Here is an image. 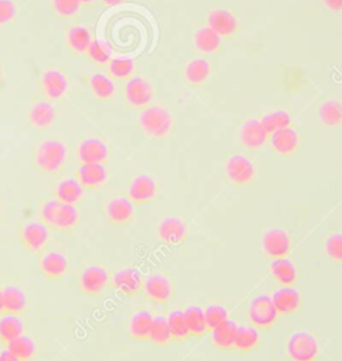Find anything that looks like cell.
Listing matches in <instances>:
<instances>
[{
	"label": "cell",
	"instance_id": "1",
	"mask_svg": "<svg viewBox=\"0 0 342 361\" xmlns=\"http://www.w3.org/2000/svg\"><path fill=\"white\" fill-rule=\"evenodd\" d=\"M70 157L68 145L61 138H49L39 143L32 154L34 168L46 173L58 176L63 171Z\"/></svg>",
	"mask_w": 342,
	"mask_h": 361
},
{
	"label": "cell",
	"instance_id": "2",
	"mask_svg": "<svg viewBox=\"0 0 342 361\" xmlns=\"http://www.w3.org/2000/svg\"><path fill=\"white\" fill-rule=\"evenodd\" d=\"M288 355L293 361H318L321 348L317 337L307 331H297L288 340Z\"/></svg>",
	"mask_w": 342,
	"mask_h": 361
},
{
	"label": "cell",
	"instance_id": "3",
	"mask_svg": "<svg viewBox=\"0 0 342 361\" xmlns=\"http://www.w3.org/2000/svg\"><path fill=\"white\" fill-rule=\"evenodd\" d=\"M281 314L269 295L254 297L249 305V323L258 329H270L279 323Z\"/></svg>",
	"mask_w": 342,
	"mask_h": 361
},
{
	"label": "cell",
	"instance_id": "4",
	"mask_svg": "<svg viewBox=\"0 0 342 361\" xmlns=\"http://www.w3.org/2000/svg\"><path fill=\"white\" fill-rule=\"evenodd\" d=\"M39 85L43 97L51 102L61 101L70 89L67 73L58 67L46 68L40 75Z\"/></svg>",
	"mask_w": 342,
	"mask_h": 361
},
{
	"label": "cell",
	"instance_id": "5",
	"mask_svg": "<svg viewBox=\"0 0 342 361\" xmlns=\"http://www.w3.org/2000/svg\"><path fill=\"white\" fill-rule=\"evenodd\" d=\"M111 284V276L102 265H89L79 276V288L83 295L98 297Z\"/></svg>",
	"mask_w": 342,
	"mask_h": 361
},
{
	"label": "cell",
	"instance_id": "6",
	"mask_svg": "<svg viewBox=\"0 0 342 361\" xmlns=\"http://www.w3.org/2000/svg\"><path fill=\"white\" fill-rule=\"evenodd\" d=\"M189 234L186 221L179 216H167L158 225V237L164 245L178 247L182 245Z\"/></svg>",
	"mask_w": 342,
	"mask_h": 361
},
{
	"label": "cell",
	"instance_id": "7",
	"mask_svg": "<svg viewBox=\"0 0 342 361\" xmlns=\"http://www.w3.org/2000/svg\"><path fill=\"white\" fill-rule=\"evenodd\" d=\"M58 118V111L54 104L43 98L35 99L27 114V122L30 129L37 131H46L54 126Z\"/></svg>",
	"mask_w": 342,
	"mask_h": 361
},
{
	"label": "cell",
	"instance_id": "8",
	"mask_svg": "<svg viewBox=\"0 0 342 361\" xmlns=\"http://www.w3.org/2000/svg\"><path fill=\"white\" fill-rule=\"evenodd\" d=\"M292 238L289 233L279 228H271L262 237L264 253L270 259L288 257L292 252Z\"/></svg>",
	"mask_w": 342,
	"mask_h": 361
},
{
	"label": "cell",
	"instance_id": "9",
	"mask_svg": "<svg viewBox=\"0 0 342 361\" xmlns=\"http://www.w3.org/2000/svg\"><path fill=\"white\" fill-rule=\"evenodd\" d=\"M143 277L135 268H122L111 277L115 292L123 297H135L143 290Z\"/></svg>",
	"mask_w": 342,
	"mask_h": 361
},
{
	"label": "cell",
	"instance_id": "10",
	"mask_svg": "<svg viewBox=\"0 0 342 361\" xmlns=\"http://www.w3.org/2000/svg\"><path fill=\"white\" fill-rule=\"evenodd\" d=\"M127 195L134 205H147L157 198L158 185L152 176L138 174L130 182Z\"/></svg>",
	"mask_w": 342,
	"mask_h": 361
},
{
	"label": "cell",
	"instance_id": "11",
	"mask_svg": "<svg viewBox=\"0 0 342 361\" xmlns=\"http://www.w3.org/2000/svg\"><path fill=\"white\" fill-rule=\"evenodd\" d=\"M76 154L80 164H106L111 157L110 146L99 137L83 140L78 146Z\"/></svg>",
	"mask_w": 342,
	"mask_h": 361
},
{
	"label": "cell",
	"instance_id": "12",
	"mask_svg": "<svg viewBox=\"0 0 342 361\" xmlns=\"http://www.w3.org/2000/svg\"><path fill=\"white\" fill-rule=\"evenodd\" d=\"M143 292L152 302L166 305L174 296V286L165 274L154 273L145 280Z\"/></svg>",
	"mask_w": 342,
	"mask_h": 361
},
{
	"label": "cell",
	"instance_id": "13",
	"mask_svg": "<svg viewBox=\"0 0 342 361\" xmlns=\"http://www.w3.org/2000/svg\"><path fill=\"white\" fill-rule=\"evenodd\" d=\"M140 123L147 134L152 137H162L171 129V116L165 109L152 106L140 114Z\"/></svg>",
	"mask_w": 342,
	"mask_h": 361
},
{
	"label": "cell",
	"instance_id": "14",
	"mask_svg": "<svg viewBox=\"0 0 342 361\" xmlns=\"http://www.w3.org/2000/svg\"><path fill=\"white\" fill-rule=\"evenodd\" d=\"M22 245L31 253H38L50 240V228L42 221H31L23 225L19 233Z\"/></svg>",
	"mask_w": 342,
	"mask_h": 361
},
{
	"label": "cell",
	"instance_id": "15",
	"mask_svg": "<svg viewBox=\"0 0 342 361\" xmlns=\"http://www.w3.org/2000/svg\"><path fill=\"white\" fill-rule=\"evenodd\" d=\"M225 174L231 183L245 186L253 180L255 170L253 164L246 157L233 154L228 157L225 164Z\"/></svg>",
	"mask_w": 342,
	"mask_h": 361
},
{
	"label": "cell",
	"instance_id": "16",
	"mask_svg": "<svg viewBox=\"0 0 342 361\" xmlns=\"http://www.w3.org/2000/svg\"><path fill=\"white\" fill-rule=\"evenodd\" d=\"M107 219L115 226H127L135 217V207L128 197H113L106 205Z\"/></svg>",
	"mask_w": 342,
	"mask_h": 361
},
{
	"label": "cell",
	"instance_id": "17",
	"mask_svg": "<svg viewBox=\"0 0 342 361\" xmlns=\"http://www.w3.org/2000/svg\"><path fill=\"white\" fill-rule=\"evenodd\" d=\"M39 269L47 280L58 281L68 273L70 262L64 253L59 250H52L40 258Z\"/></svg>",
	"mask_w": 342,
	"mask_h": 361
},
{
	"label": "cell",
	"instance_id": "18",
	"mask_svg": "<svg viewBox=\"0 0 342 361\" xmlns=\"http://www.w3.org/2000/svg\"><path fill=\"white\" fill-rule=\"evenodd\" d=\"M271 298L281 316L293 314L301 310L303 307V296L294 285L281 286L273 293Z\"/></svg>",
	"mask_w": 342,
	"mask_h": 361
},
{
	"label": "cell",
	"instance_id": "19",
	"mask_svg": "<svg viewBox=\"0 0 342 361\" xmlns=\"http://www.w3.org/2000/svg\"><path fill=\"white\" fill-rule=\"evenodd\" d=\"M76 180L85 190H95L109 178V171L104 164H80L76 169Z\"/></svg>",
	"mask_w": 342,
	"mask_h": 361
},
{
	"label": "cell",
	"instance_id": "20",
	"mask_svg": "<svg viewBox=\"0 0 342 361\" xmlns=\"http://www.w3.org/2000/svg\"><path fill=\"white\" fill-rule=\"evenodd\" d=\"M270 271H271L273 279L281 286H292V285L297 284L298 271H297V265L292 258L283 257L271 259Z\"/></svg>",
	"mask_w": 342,
	"mask_h": 361
},
{
	"label": "cell",
	"instance_id": "21",
	"mask_svg": "<svg viewBox=\"0 0 342 361\" xmlns=\"http://www.w3.org/2000/svg\"><path fill=\"white\" fill-rule=\"evenodd\" d=\"M152 316L149 310L134 312L128 322V336L134 341H149L152 331Z\"/></svg>",
	"mask_w": 342,
	"mask_h": 361
},
{
	"label": "cell",
	"instance_id": "22",
	"mask_svg": "<svg viewBox=\"0 0 342 361\" xmlns=\"http://www.w3.org/2000/svg\"><path fill=\"white\" fill-rule=\"evenodd\" d=\"M125 94L128 104L137 107H145L152 102V87L143 78H131L127 82Z\"/></svg>",
	"mask_w": 342,
	"mask_h": 361
},
{
	"label": "cell",
	"instance_id": "23",
	"mask_svg": "<svg viewBox=\"0 0 342 361\" xmlns=\"http://www.w3.org/2000/svg\"><path fill=\"white\" fill-rule=\"evenodd\" d=\"M85 192L86 190L79 183V180H76L75 177H70V178H64L56 185L54 197L62 204L76 205L83 200Z\"/></svg>",
	"mask_w": 342,
	"mask_h": 361
},
{
	"label": "cell",
	"instance_id": "24",
	"mask_svg": "<svg viewBox=\"0 0 342 361\" xmlns=\"http://www.w3.org/2000/svg\"><path fill=\"white\" fill-rule=\"evenodd\" d=\"M261 336L259 329L254 325H238L236 341H234V350H237L241 355L250 353L259 347Z\"/></svg>",
	"mask_w": 342,
	"mask_h": 361
},
{
	"label": "cell",
	"instance_id": "25",
	"mask_svg": "<svg viewBox=\"0 0 342 361\" xmlns=\"http://www.w3.org/2000/svg\"><path fill=\"white\" fill-rule=\"evenodd\" d=\"M1 293H3L6 313L18 314V316L25 313L28 305V300L25 290L20 286L7 285L1 289Z\"/></svg>",
	"mask_w": 342,
	"mask_h": 361
},
{
	"label": "cell",
	"instance_id": "26",
	"mask_svg": "<svg viewBox=\"0 0 342 361\" xmlns=\"http://www.w3.org/2000/svg\"><path fill=\"white\" fill-rule=\"evenodd\" d=\"M25 334V323L20 316L4 313L0 316V344L7 347L15 338Z\"/></svg>",
	"mask_w": 342,
	"mask_h": 361
},
{
	"label": "cell",
	"instance_id": "27",
	"mask_svg": "<svg viewBox=\"0 0 342 361\" xmlns=\"http://www.w3.org/2000/svg\"><path fill=\"white\" fill-rule=\"evenodd\" d=\"M87 83L92 95L102 102H109L114 98L116 87L114 80L109 75L102 73H94L90 75Z\"/></svg>",
	"mask_w": 342,
	"mask_h": 361
},
{
	"label": "cell",
	"instance_id": "28",
	"mask_svg": "<svg viewBox=\"0 0 342 361\" xmlns=\"http://www.w3.org/2000/svg\"><path fill=\"white\" fill-rule=\"evenodd\" d=\"M238 325L233 320H226L218 325L212 332V343L219 350H233Z\"/></svg>",
	"mask_w": 342,
	"mask_h": 361
},
{
	"label": "cell",
	"instance_id": "29",
	"mask_svg": "<svg viewBox=\"0 0 342 361\" xmlns=\"http://www.w3.org/2000/svg\"><path fill=\"white\" fill-rule=\"evenodd\" d=\"M241 141L248 149L257 150L259 147H262L267 140V130L264 129L262 123L259 121H248L243 126H242Z\"/></svg>",
	"mask_w": 342,
	"mask_h": 361
},
{
	"label": "cell",
	"instance_id": "30",
	"mask_svg": "<svg viewBox=\"0 0 342 361\" xmlns=\"http://www.w3.org/2000/svg\"><path fill=\"white\" fill-rule=\"evenodd\" d=\"M79 221H80V214H79V210L76 205L61 202L58 210H56V214H55L52 229L68 232L78 226Z\"/></svg>",
	"mask_w": 342,
	"mask_h": 361
},
{
	"label": "cell",
	"instance_id": "31",
	"mask_svg": "<svg viewBox=\"0 0 342 361\" xmlns=\"http://www.w3.org/2000/svg\"><path fill=\"white\" fill-rule=\"evenodd\" d=\"M271 145L279 154L291 157L295 153V150L298 147V135L291 128L279 130L273 134Z\"/></svg>",
	"mask_w": 342,
	"mask_h": 361
},
{
	"label": "cell",
	"instance_id": "32",
	"mask_svg": "<svg viewBox=\"0 0 342 361\" xmlns=\"http://www.w3.org/2000/svg\"><path fill=\"white\" fill-rule=\"evenodd\" d=\"M209 23L219 37H230L237 31V19L225 10H216L210 13Z\"/></svg>",
	"mask_w": 342,
	"mask_h": 361
},
{
	"label": "cell",
	"instance_id": "33",
	"mask_svg": "<svg viewBox=\"0 0 342 361\" xmlns=\"http://www.w3.org/2000/svg\"><path fill=\"white\" fill-rule=\"evenodd\" d=\"M91 32L89 28L85 26H71L67 31V44L71 49V51L75 55L86 54L91 44Z\"/></svg>",
	"mask_w": 342,
	"mask_h": 361
},
{
	"label": "cell",
	"instance_id": "34",
	"mask_svg": "<svg viewBox=\"0 0 342 361\" xmlns=\"http://www.w3.org/2000/svg\"><path fill=\"white\" fill-rule=\"evenodd\" d=\"M6 348L8 349L19 361H32L37 356L35 340L25 334L15 338Z\"/></svg>",
	"mask_w": 342,
	"mask_h": 361
},
{
	"label": "cell",
	"instance_id": "35",
	"mask_svg": "<svg viewBox=\"0 0 342 361\" xmlns=\"http://www.w3.org/2000/svg\"><path fill=\"white\" fill-rule=\"evenodd\" d=\"M167 324H169V329L173 337V341H179L183 343L186 340L190 338V331L186 323V317H185V310H171L167 317Z\"/></svg>",
	"mask_w": 342,
	"mask_h": 361
},
{
	"label": "cell",
	"instance_id": "36",
	"mask_svg": "<svg viewBox=\"0 0 342 361\" xmlns=\"http://www.w3.org/2000/svg\"><path fill=\"white\" fill-rule=\"evenodd\" d=\"M185 317L186 323L189 326L191 337H203L207 335L209 326L206 324V317H204V310L200 305H190L185 310Z\"/></svg>",
	"mask_w": 342,
	"mask_h": 361
},
{
	"label": "cell",
	"instance_id": "37",
	"mask_svg": "<svg viewBox=\"0 0 342 361\" xmlns=\"http://www.w3.org/2000/svg\"><path fill=\"white\" fill-rule=\"evenodd\" d=\"M154 345L158 347H166L173 341V337L169 329V324L164 316H155L152 319V331H150V338Z\"/></svg>",
	"mask_w": 342,
	"mask_h": 361
},
{
	"label": "cell",
	"instance_id": "38",
	"mask_svg": "<svg viewBox=\"0 0 342 361\" xmlns=\"http://www.w3.org/2000/svg\"><path fill=\"white\" fill-rule=\"evenodd\" d=\"M319 119L326 126H340L342 123V104L337 101H326L319 107Z\"/></svg>",
	"mask_w": 342,
	"mask_h": 361
},
{
	"label": "cell",
	"instance_id": "39",
	"mask_svg": "<svg viewBox=\"0 0 342 361\" xmlns=\"http://www.w3.org/2000/svg\"><path fill=\"white\" fill-rule=\"evenodd\" d=\"M261 123H262L264 129L267 130V135H273L279 130L289 128L292 123V116L286 111L279 110V111H273V113L267 114Z\"/></svg>",
	"mask_w": 342,
	"mask_h": 361
},
{
	"label": "cell",
	"instance_id": "40",
	"mask_svg": "<svg viewBox=\"0 0 342 361\" xmlns=\"http://www.w3.org/2000/svg\"><path fill=\"white\" fill-rule=\"evenodd\" d=\"M195 44L204 52H216L221 46V38L210 27H203L195 34Z\"/></svg>",
	"mask_w": 342,
	"mask_h": 361
},
{
	"label": "cell",
	"instance_id": "41",
	"mask_svg": "<svg viewBox=\"0 0 342 361\" xmlns=\"http://www.w3.org/2000/svg\"><path fill=\"white\" fill-rule=\"evenodd\" d=\"M86 55L90 61L97 66H109L113 59L110 50L101 40H92Z\"/></svg>",
	"mask_w": 342,
	"mask_h": 361
},
{
	"label": "cell",
	"instance_id": "42",
	"mask_svg": "<svg viewBox=\"0 0 342 361\" xmlns=\"http://www.w3.org/2000/svg\"><path fill=\"white\" fill-rule=\"evenodd\" d=\"M203 310H204V317H206L209 331H213L218 325L225 323L228 319V310L222 304L212 302L206 308H203Z\"/></svg>",
	"mask_w": 342,
	"mask_h": 361
},
{
	"label": "cell",
	"instance_id": "43",
	"mask_svg": "<svg viewBox=\"0 0 342 361\" xmlns=\"http://www.w3.org/2000/svg\"><path fill=\"white\" fill-rule=\"evenodd\" d=\"M210 74V65L204 59L191 61L186 68V78L193 85H201Z\"/></svg>",
	"mask_w": 342,
	"mask_h": 361
},
{
	"label": "cell",
	"instance_id": "44",
	"mask_svg": "<svg viewBox=\"0 0 342 361\" xmlns=\"http://www.w3.org/2000/svg\"><path fill=\"white\" fill-rule=\"evenodd\" d=\"M325 252L333 262L342 264V232L330 233L325 240Z\"/></svg>",
	"mask_w": 342,
	"mask_h": 361
},
{
	"label": "cell",
	"instance_id": "45",
	"mask_svg": "<svg viewBox=\"0 0 342 361\" xmlns=\"http://www.w3.org/2000/svg\"><path fill=\"white\" fill-rule=\"evenodd\" d=\"M109 70L111 77L116 79H126L130 77L134 71V61L130 58H115L111 59Z\"/></svg>",
	"mask_w": 342,
	"mask_h": 361
},
{
	"label": "cell",
	"instance_id": "46",
	"mask_svg": "<svg viewBox=\"0 0 342 361\" xmlns=\"http://www.w3.org/2000/svg\"><path fill=\"white\" fill-rule=\"evenodd\" d=\"M82 3L79 0H52L54 13L61 18H73L79 13Z\"/></svg>",
	"mask_w": 342,
	"mask_h": 361
},
{
	"label": "cell",
	"instance_id": "47",
	"mask_svg": "<svg viewBox=\"0 0 342 361\" xmlns=\"http://www.w3.org/2000/svg\"><path fill=\"white\" fill-rule=\"evenodd\" d=\"M59 204L61 202L55 197H52L50 200H47L40 209V221L50 229H52V226H54V219H55V214H56Z\"/></svg>",
	"mask_w": 342,
	"mask_h": 361
},
{
	"label": "cell",
	"instance_id": "48",
	"mask_svg": "<svg viewBox=\"0 0 342 361\" xmlns=\"http://www.w3.org/2000/svg\"><path fill=\"white\" fill-rule=\"evenodd\" d=\"M18 7L13 0H0V26L10 25L16 19Z\"/></svg>",
	"mask_w": 342,
	"mask_h": 361
},
{
	"label": "cell",
	"instance_id": "49",
	"mask_svg": "<svg viewBox=\"0 0 342 361\" xmlns=\"http://www.w3.org/2000/svg\"><path fill=\"white\" fill-rule=\"evenodd\" d=\"M325 4L333 11H341L342 0H324Z\"/></svg>",
	"mask_w": 342,
	"mask_h": 361
},
{
	"label": "cell",
	"instance_id": "50",
	"mask_svg": "<svg viewBox=\"0 0 342 361\" xmlns=\"http://www.w3.org/2000/svg\"><path fill=\"white\" fill-rule=\"evenodd\" d=\"M0 361H19L8 349H3L0 352Z\"/></svg>",
	"mask_w": 342,
	"mask_h": 361
},
{
	"label": "cell",
	"instance_id": "51",
	"mask_svg": "<svg viewBox=\"0 0 342 361\" xmlns=\"http://www.w3.org/2000/svg\"><path fill=\"white\" fill-rule=\"evenodd\" d=\"M101 1L106 6H116V4H121L123 0H101Z\"/></svg>",
	"mask_w": 342,
	"mask_h": 361
},
{
	"label": "cell",
	"instance_id": "52",
	"mask_svg": "<svg viewBox=\"0 0 342 361\" xmlns=\"http://www.w3.org/2000/svg\"><path fill=\"white\" fill-rule=\"evenodd\" d=\"M6 313L4 310V301H3V293H1V289H0V316H3Z\"/></svg>",
	"mask_w": 342,
	"mask_h": 361
},
{
	"label": "cell",
	"instance_id": "53",
	"mask_svg": "<svg viewBox=\"0 0 342 361\" xmlns=\"http://www.w3.org/2000/svg\"><path fill=\"white\" fill-rule=\"evenodd\" d=\"M3 85H4V68L0 62V89L3 87Z\"/></svg>",
	"mask_w": 342,
	"mask_h": 361
},
{
	"label": "cell",
	"instance_id": "54",
	"mask_svg": "<svg viewBox=\"0 0 342 361\" xmlns=\"http://www.w3.org/2000/svg\"><path fill=\"white\" fill-rule=\"evenodd\" d=\"M82 4H86V6H91V4H94L97 0H79Z\"/></svg>",
	"mask_w": 342,
	"mask_h": 361
}]
</instances>
